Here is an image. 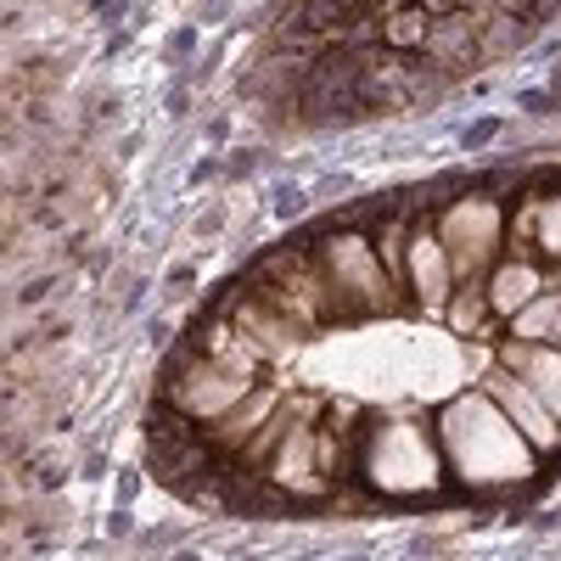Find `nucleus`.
I'll return each mask as SVG.
<instances>
[{
  "label": "nucleus",
  "mask_w": 561,
  "mask_h": 561,
  "mask_svg": "<svg viewBox=\"0 0 561 561\" xmlns=\"http://www.w3.org/2000/svg\"><path fill=\"white\" fill-rule=\"evenodd\" d=\"M444 455L466 483H523L534 472V444L483 393H466L444 410Z\"/></svg>",
  "instance_id": "1"
},
{
  "label": "nucleus",
  "mask_w": 561,
  "mask_h": 561,
  "mask_svg": "<svg viewBox=\"0 0 561 561\" xmlns=\"http://www.w3.org/2000/svg\"><path fill=\"white\" fill-rule=\"evenodd\" d=\"M370 478L393 494H415L438 483V444L415 427H382L370 438Z\"/></svg>",
  "instance_id": "2"
},
{
  "label": "nucleus",
  "mask_w": 561,
  "mask_h": 561,
  "mask_svg": "<svg viewBox=\"0 0 561 561\" xmlns=\"http://www.w3.org/2000/svg\"><path fill=\"white\" fill-rule=\"evenodd\" d=\"M325 270H332L337 298H348V304L382 309V304L393 298V287H388V264L365 248V237H332V242H325Z\"/></svg>",
  "instance_id": "3"
},
{
  "label": "nucleus",
  "mask_w": 561,
  "mask_h": 561,
  "mask_svg": "<svg viewBox=\"0 0 561 561\" xmlns=\"http://www.w3.org/2000/svg\"><path fill=\"white\" fill-rule=\"evenodd\" d=\"M253 388L242 382V377H230L225 365H214V359H192L180 370V382H174V404L185 410V415H203V421H214V415H230L242 399H248Z\"/></svg>",
  "instance_id": "4"
},
{
  "label": "nucleus",
  "mask_w": 561,
  "mask_h": 561,
  "mask_svg": "<svg viewBox=\"0 0 561 561\" xmlns=\"http://www.w3.org/2000/svg\"><path fill=\"white\" fill-rule=\"evenodd\" d=\"M489 393H494V404L511 415V421H517V427H523V438L534 444V449H550V444H561V421L550 415V404L528 388V377H517V370H494V377H489Z\"/></svg>",
  "instance_id": "5"
},
{
  "label": "nucleus",
  "mask_w": 561,
  "mask_h": 561,
  "mask_svg": "<svg viewBox=\"0 0 561 561\" xmlns=\"http://www.w3.org/2000/svg\"><path fill=\"white\" fill-rule=\"evenodd\" d=\"M444 248H449V259H455V270H472V264H483V253H494V242H500V208L494 203H460L455 214H444Z\"/></svg>",
  "instance_id": "6"
},
{
  "label": "nucleus",
  "mask_w": 561,
  "mask_h": 561,
  "mask_svg": "<svg viewBox=\"0 0 561 561\" xmlns=\"http://www.w3.org/2000/svg\"><path fill=\"white\" fill-rule=\"evenodd\" d=\"M404 259H410V280H415L421 304L444 309V304H449V280H455V259H449L444 237H415Z\"/></svg>",
  "instance_id": "7"
},
{
  "label": "nucleus",
  "mask_w": 561,
  "mask_h": 561,
  "mask_svg": "<svg viewBox=\"0 0 561 561\" xmlns=\"http://www.w3.org/2000/svg\"><path fill=\"white\" fill-rule=\"evenodd\" d=\"M505 365L517 370V377H528V388L550 404V415L561 421V348H539V343H528L523 348V337H517V348H505Z\"/></svg>",
  "instance_id": "8"
},
{
  "label": "nucleus",
  "mask_w": 561,
  "mask_h": 561,
  "mask_svg": "<svg viewBox=\"0 0 561 561\" xmlns=\"http://www.w3.org/2000/svg\"><path fill=\"white\" fill-rule=\"evenodd\" d=\"M539 298V270L534 264H505L500 275H494V287H489V304L500 309V314H517V309H528Z\"/></svg>",
  "instance_id": "9"
},
{
  "label": "nucleus",
  "mask_w": 561,
  "mask_h": 561,
  "mask_svg": "<svg viewBox=\"0 0 561 561\" xmlns=\"http://www.w3.org/2000/svg\"><path fill=\"white\" fill-rule=\"evenodd\" d=\"M511 320H517V337L523 343H545V337L561 332V298H534L528 309H517Z\"/></svg>",
  "instance_id": "10"
},
{
  "label": "nucleus",
  "mask_w": 561,
  "mask_h": 561,
  "mask_svg": "<svg viewBox=\"0 0 561 561\" xmlns=\"http://www.w3.org/2000/svg\"><path fill=\"white\" fill-rule=\"evenodd\" d=\"M539 242H545L550 253H561V203H545V214H539Z\"/></svg>",
  "instance_id": "11"
},
{
  "label": "nucleus",
  "mask_w": 561,
  "mask_h": 561,
  "mask_svg": "<svg viewBox=\"0 0 561 561\" xmlns=\"http://www.w3.org/2000/svg\"><path fill=\"white\" fill-rule=\"evenodd\" d=\"M556 343H561V332H556Z\"/></svg>",
  "instance_id": "12"
}]
</instances>
